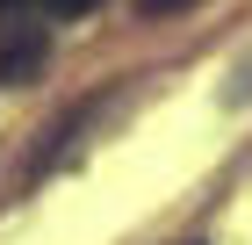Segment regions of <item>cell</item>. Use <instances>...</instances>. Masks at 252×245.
I'll use <instances>...</instances> for the list:
<instances>
[{"label":"cell","mask_w":252,"mask_h":245,"mask_svg":"<svg viewBox=\"0 0 252 245\" xmlns=\"http://www.w3.org/2000/svg\"><path fill=\"white\" fill-rule=\"evenodd\" d=\"M36 7H43V15H58V22H72V15H94L101 0H36Z\"/></svg>","instance_id":"2"},{"label":"cell","mask_w":252,"mask_h":245,"mask_svg":"<svg viewBox=\"0 0 252 245\" xmlns=\"http://www.w3.org/2000/svg\"><path fill=\"white\" fill-rule=\"evenodd\" d=\"M180 7H194V0H137V15H180Z\"/></svg>","instance_id":"3"},{"label":"cell","mask_w":252,"mask_h":245,"mask_svg":"<svg viewBox=\"0 0 252 245\" xmlns=\"http://www.w3.org/2000/svg\"><path fill=\"white\" fill-rule=\"evenodd\" d=\"M43 65V36L36 29H7L0 36V79H29Z\"/></svg>","instance_id":"1"}]
</instances>
